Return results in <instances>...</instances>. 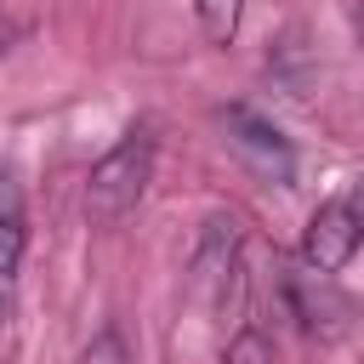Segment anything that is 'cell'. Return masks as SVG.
I'll use <instances>...</instances> for the list:
<instances>
[{
	"instance_id": "obj_1",
	"label": "cell",
	"mask_w": 364,
	"mask_h": 364,
	"mask_svg": "<svg viewBox=\"0 0 364 364\" xmlns=\"http://www.w3.org/2000/svg\"><path fill=\"white\" fill-rule=\"evenodd\" d=\"M148 182H154V136H148V125H131V131L91 165V176H85V216L102 222V228L125 222V216L142 205Z\"/></svg>"
},
{
	"instance_id": "obj_2",
	"label": "cell",
	"mask_w": 364,
	"mask_h": 364,
	"mask_svg": "<svg viewBox=\"0 0 364 364\" xmlns=\"http://www.w3.org/2000/svg\"><path fill=\"white\" fill-rule=\"evenodd\" d=\"M364 245V199H330L307 216L301 233V262L318 273H341Z\"/></svg>"
},
{
	"instance_id": "obj_3",
	"label": "cell",
	"mask_w": 364,
	"mask_h": 364,
	"mask_svg": "<svg viewBox=\"0 0 364 364\" xmlns=\"http://www.w3.org/2000/svg\"><path fill=\"white\" fill-rule=\"evenodd\" d=\"M222 125H228V142H233V154H239V165H245L250 176L279 182V188L296 176V154H290V142H284V131H279L273 119H262V114H250V108H228Z\"/></svg>"
},
{
	"instance_id": "obj_4",
	"label": "cell",
	"mask_w": 364,
	"mask_h": 364,
	"mask_svg": "<svg viewBox=\"0 0 364 364\" xmlns=\"http://www.w3.org/2000/svg\"><path fill=\"white\" fill-rule=\"evenodd\" d=\"M284 301H290V313L301 318L307 336H341L347 313H353V301L336 290V273H318L307 262H296L284 273Z\"/></svg>"
},
{
	"instance_id": "obj_5",
	"label": "cell",
	"mask_w": 364,
	"mask_h": 364,
	"mask_svg": "<svg viewBox=\"0 0 364 364\" xmlns=\"http://www.w3.org/2000/svg\"><path fill=\"white\" fill-rule=\"evenodd\" d=\"M23 245H28V216H23V188L11 171H0V330L17 307V273H23Z\"/></svg>"
},
{
	"instance_id": "obj_6",
	"label": "cell",
	"mask_w": 364,
	"mask_h": 364,
	"mask_svg": "<svg viewBox=\"0 0 364 364\" xmlns=\"http://www.w3.org/2000/svg\"><path fill=\"white\" fill-rule=\"evenodd\" d=\"M193 273H199V284H222V279L239 273V222H233V216H210V222H205Z\"/></svg>"
},
{
	"instance_id": "obj_7",
	"label": "cell",
	"mask_w": 364,
	"mask_h": 364,
	"mask_svg": "<svg viewBox=\"0 0 364 364\" xmlns=\"http://www.w3.org/2000/svg\"><path fill=\"white\" fill-rule=\"evenodd\" d=\"M193 11H199V28H205V40H210V46H228V40L239 34L245 0H193Z\"/></svg>"
},
{
	"instance_id": "obj_8",
	"label": "cell",
	"mask_w": 364,
	"mask_h": 364,
	"mask_svg": "<svg viewBox=\"0 0 364 364\" xmlns=\"http://www.w3.org/2000/svg\"><path fill=\"white\" fill-rule=\"evenodd\" d=\"M222 364H273V341H267V330H262V324H250V318H245V324H233Z\"/></svg>"
},
{
	"instance_id": "obj_9",
	"label": "cell",
	"mask_w": 364,
	"mask_h": 364,
	"mask_svg": "<svg viewBox=\"0 0 364 364\" xmlns=\"http://www.w3.org/2000/svg\"><path fill=\"white\" fill-rule=\"evenodd\" d=\"M74 364H131L125 336H119V330H97V336L80 347V358H74Z\"/></svg>"
}]
</instances>
